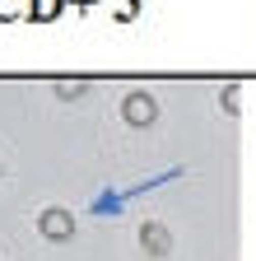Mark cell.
<instances>
[{"label": "cell", "mask_w": 256, "mask_h": 261, "mask_svg": "<svg viewBox=\"0 0 256 261\" xmlns=\"http://www.w3.org/2000/svg\"><path fill=\"white\" fill-rule=\"evenodd\" d=\"M140 243H145L154 256H163V252H168V228H163V224H145V228H140Z\"/></svg>", "instance_id": "cell-3"}, {"label": "cell", "mask_w": 256, "mask_h": 261, "mask_svg": "<svg viewBox=\"0 0 256 261\" xmlns=\"http://www.w3.org/2000/svg\"><path fill=\"white\" fill-rule=\"evenodd\" d=\"M56 93L61 98H75V93H84V84H56Z\"/></svg>", "instance_id": "cell-4"}, {"label": "cell", "mask_w": 256, "mask_h": 261, "mask_svg": "<svg viewBox=\"0 0 256 261\" xmlns=\"http://www.w3.org/2000/svg\"><path fill=\"white\" fill-rule=\"evenodd\" d=\"M42 233H47L51 243H66V238L75 233V219H70V210H61V205L42 210Z\"/></svg>", "instance_id": "cell-1"}, {"label": "cell", "mask_w": 256, "mask_h": 261, "mask_svg": "<svg viewBox=\"0 0 256 261\" xmlns=\"http://www.w3.org/2000/svg\"><path fill=\"white\" fill-rule=\"evenodd\" d=\"M121 112H126V121H131V126H149V121L158 117V108H154L149 93H131V98L121 103Z\"/></svg>", "instance_id": "cell-2"}]
</instances>
